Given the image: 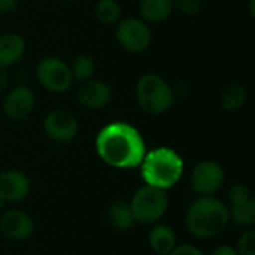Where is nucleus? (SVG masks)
Instances as JSON below:
<instances>
[{
  "mask_svg": "<svg viewBox=\"0 0 255 255\" xmlns=\"http://www.w3.org/2000/svg\"><path fill=\"white\" fill-rule=\"evenodd\" d=\"M94 146L99 158L114 169H136L146 154V143L140 131L124 121L106 124L97 133Z\"/></svg>",
  "mask_w": 255,
  "mask_h": 255,
  "instance_id": "obj_1",
  "label": "nucleus"
},
{
  "mask_svg": "<svg viewBox=\"0 0 255 255\" xmlns=\"http://www.w3.org/2000/svg\"><path fill=\"white\" fill-rule=\"evenodd\" d=\"M229 223L227 205L212 196L194 200L185 215L187 229L197 239L217 238L226 230Z\"/></svg>",
  "mask_w": 255,
  "mask_h": 255,
  "instance_id": "obj_2",
  "label": "nucleus"
},
{
  "mask_svg": "<svg viewBox=\"0 0 255 255\" xmlns=\"http://www.w3.org/2000/svg\"><path fill=\"white\" fill-rule=\"evenodd\" d=\"M139 167L145 185L167 191L181 181L184 173V160L175 149L160 146L146 151Z\"/></svg>",
  "mask_w": 255,
  "mask_h": 255,
  "instance_id": "obj_3",
  "label": "nucleus"
},
{
  "mask_svg": "<svg viewBox=\"0 0 255 255\" xmlns=\"http://www.w3.org/2000/svg\"><path fill=\"white\" fill-rule=\"evenodd\" d=\"M136 99L139 106L152 115L163 114L172 108L175 100L172 85L158 73H145L136 84Z\"/></svg>",
  "mask_w": 255,
  "mask_h": 255,
  "instance_id": "obj_4",
  "label": "nucleus"
},
{
  "mask_svg": "<svg viewBox=\"0 0 255 255\" xmlns=\"http://www.w3.org/2000/svg\"><path fill=\"white\" fill-rule=\"evenodd\" d=\"M130 206L136 223L155 224L167 212L169 197L166 190H160L151 185H143L134 193Z\"/></svg>",
  "mask_w": 255,
  "mask_h": 255,
  "instance_id": "obj_5",
  "label": "nucleus"
},
{
  "mask_svg": "<svg viewBox=\"0 0 255 255\" xmlns=\"http://www.w3.org/2000/svg\"><path fill=\"white\" fill-rule=\"evenodd\" d=\"M115 36L118 43L130 52H143L152 42V33L149 25L139 18H124L117 22Z\"/></svg>",
  "mask_w": 255,
  "mask_h": 255,
  "instance_id": "obj_6",
  "label": "nucleus"
},
{
  "mask_svg": "<svg viewBox=\"0 0 255 255\" xmlns=\"http://www.w3.org/2000/svg\"><path fill=\"white\" fill-rule=\"evenodd\" d=\"M36 76L42 87L52 93H64L73 84L69 64L58 57L42 58L36 66Z\"/></svg>",
  "mask_w": 255,
  "mask_h": 255,
  "instance_id": "obj_7",
  "label": "nucleus"
},
{
  "mask_svg": "<svg viewBox=\"0 0 255 255\" xmlns=\"http://www.w3.org/2000/svg\"><path fill=\"white\" fill-rule=\"evenodd\" d=\"M226 181V173L221 164L212 160H205L196 164L191 172L190 184L194 193L202 197L214 196L221 190Z\"/></svg>",
  "mask_w": 255,
  "mask_h": 255,
  "instance_id": "obj_8",
  "label": "nucleus"
},
{
  "mask_svg": "<svg viewBox=\"0 0 255 255\" xmlns=\"http://www.w3.org/2000/svg\"><path fill=\"white\" fill-rule=\"evenodd\" d=\"M43 128L52 140L67 143L78 134V120L66 109H52L45 117Z\"/></svg>",
  "mask_w": 255,
  "mask_h": 255,
  "instance_id": "obj_9",
  "label": "nucleus"
},
{
  "mask_svg": "<svg viewBox=\"0 0 255 255\" xmlns=\"http://www.w3.org/2000/svg\"><path fill=\"white\" fill-rule=\"evenodd\" d=\"M34 108V93L27 85L13 87L3 100V111L12 121H21L27 118Z\"/></svg>",
  "mask_w": 255,
  "mask_h": 255,
  "instance_id": "obj_10",
  "label": "nucleus"
},
{
  "mask_svg": "<svg viewBox=\"0 0 255 255\" xmlns=\"http://www.w3.org/2000/svg\"><path fill=\"white\" fill-rule=\"evenodd\" d=\"M0 232L10 241H25L33 235L34 224L27 214L10 209L0 218Z\"/></svg>",
  "mask_w": 255,
  "mask_h": 255,
  "instance_id": "obj_11",
  "label": "nucleus"
},
{
  "mask_svg": "<svg viewBox=\"0 0 255 255\" xmlns=\"http://www.w3.org/2000/svg\"><path fill=\"white\" fill-rule=\"evenodd\" d=\"M30 193V179L19 170L0 173V197L6 202H22Z\"/></svg>",
  "mask_w": 255,
  "mask_h": 255,
  "instance_id": "obj_12",
  "label": "nucleus"
},
{
  "mask_svg": "<svg viewBox=\"0 0 255 255\" xmlns=\"http://www.w3.org/2000/svg\"><path fill=\"white\" fill-rule=\"evenodd\" d=\"M112 99V88L108 82L88 79L78 88V100L87 109H100Z\"/></svg>",
  "mask_w": 255,
  "mask_h": 255,
  "instance_id": "obj_13",
  "label": "nucleus"
},
{
  "mask_svg": "<svg viewBox=\"0 0 255 255\" xmlns=\"http://www.w3.org/2000/svg\"><path fill=\"white\" fill-rule=\"evenodd\" d=\"M25 51L24 39L16 33L0 34V67L6 69L21 60Z\"/></svg>",
  "mask_w": 255,
  "mask_h": 255,
  "instance_id": "obj_14",
  "label": "nucleus"
},
{
  "mask_svg": "<svg viewBox=\"0 0 255 255\" xmlns=\"http://www.w3.org/2000/svg\"><path fill=\"white\" fill-rule=\"evenodd\" d=\"M108 221L114 229L120 232L130 230L136 223L130 202H126V200L112 202L108 208Z\"/></svg>",
  "mask_w": 255,
  "mask_h": 255,
  "instance_id": "obj_15",
  "label": "nucleus"
},
{
  "mask_svg": "<svg viewBox=\"0 0 255 255\" xmlns=\"http://www.w3.org/2000/svg\"><path fill=\"white\" fill-rule=\"evenodd\" d=\"M175 10V0H142L140 13L145 22H163Z\"/></svg>",
  "mask_w": 255,
  "mask_h": 255,
  "instance_id": "obj_16",
  "label": "nucleus"
},
{
  "mask_svg": "<svg viewBox=\"0 0 255 255\" xmlns=\"http://www.w3.org/2000/svg\"><path fill=\"white\" fill-rule=\"evenodd\" d=\"M149 245L158 255H167L176 247V235L172 227L166 224H157L149 232Z\"/></svg>",
  "mask_w": 255,
  "mask_h": 255,
  "instance_id": "obj_17",
  "label": "nucleus"
},
{
  "mask_svg": "<svg viewBox=\"0 0 255 255\" xmlns=\"http://www.w3.org/2000/svg\"><path fill=\"white\" fill-rule=\"evenodd\" d=\"M247 102V90L239 82H230L224 87L221 93V106L229 111L235 112L241 109Z\"/></svg>",
  "mask_w": 255,
  "mask_h": 255,
  "instance_id": "obj_18",
  "label": "nucleus"
},
{
  "mask_svg": "<svg viewBox=\"0 0 255 255\" xmlns=\"http://www.w3.org/2000/svg\"><path fill=\"white\" fill-rule=\"evenodd\" d=\"M229 208V217L230 221H233L236 226L241 227H253L255 223V202L254 199H250L242 203L230 205Z\"/></svg>",
  "mask_w": 255,
  "mask_h": 255,
  "instance_id": "obj_19",
  "label": "nucleus"
},
{
  "mask_svg": "<svg viewBox=\"0 0 255 255\" xmlns=\"http://www.w3.org/2000/svg\"><path fill=\"white\" fill-rule=\"evenodd\" d=\"M96 18L106 24H117L121 18V6L117 0H99L94 7Z\"/></svg>",
  "mask_w": 255,
  "mask_h": 255,
  "instance_id": "obj_20",
  "label": "nucleus"
},
{
  "mask_svg": "<svg viewBox=\"0 0 255 255\" xmlns=\"http://www.w3.org/2000/svg\"><path fill=\"white\" fill-rule=\"evenodd\" d=\"M69 67H70L73 81H79V82H85V81L91 79V76L96 70V64H94L93 58L88 55L76 57Z\"/></svg>",
  "mask_w": 255,
  "mask_h": 255,
  "instance_id": "obj_21",
  "label": "nucleus"
},
{
  "mask_svg": "<svg viewBox=\"0 0 255 255\" xmlns=\"http://www.w3.org/2000/svg\"><path fill=\"white\" fill-rule=\"evenodd\" d=\"M236 253L238 255H255V232L254 230H247L242 233L238 239L236 245Z\"/></svg>",
  "mask_w": 255,
  "mask_h": 255,
  "instance_id": "obj_22",
  "label": "nucleus"
},
{
  "mask_svg": "<svg viewBox=\"0 0 255 255\" xmlns=\"http://www.w3.org/2000/svg\"><path fill=\"white\" fill-rule=\"evenodd\" d=\"M253 199V194L250 191V188L244 184H235L230 187L229 190V202L230 205H236V203H242Z\"/></svg>",
  "mask_w": 255,
  "mask_h": 255,
  "instance_id": "obj_23",
  "label": "nucleus"
},
{
  "mask_svg": "<svg viewBox=\"0 0 255 255\" xmlns=\"http://www.w3.org/2000/svg\"><path fill=\"white\" fill-rule=\"evenodd\" d=\"M202 6V0H175V9L184 15H196L200 12Z\"/></svg>",
  "mask_w": 255,
  "mask_h": 255,
  "instance_id": "obj_24",
  "label": "nucleus"
},
{
  "mask_svg": "<svg viewBox=\"0 0 255 255\" xmlns=\"http://www.w3.org/2000/svg\"><path fill=\"white\" fill-rule=\"evenodd\" d=\"M167 255H205L197 247L191 244H184V245H176Z\"/></svg>",
  "mask_w": 255,
  "mask_h": 255,
  "instance_id": "obj_25",
  "label": "nucleus"
},
{
  "mask_svg": "<svg viewBox=\"0 0 255 255\" xmlns=\"http://www.w3.org/2000/svg\"><path fill=\"white\" fill-rule=\"evenodd\" d=\"M18 0H0V13H10L16 9Z\"/></svg>",
  "mask_w": 255,
  "mask_h": 255,
  "instance_id": "obj_26",
  "label": "nucleus"
},
{
  "mask_svg": "<svg viewBox=\"0 0 255 255\" xmlns=\"http://www.w3.org/2000/svg\"><path fill=\"white\" fill-rule=\"evenodd\" d=\"M209 255H238V253L236 248H233L232 245H220Z\"/></svg>",
  "mask_w": 255,
  "mask_h": 255,
  "instance_id": "obj_27",
  "label": "nucleus"
},
{
  "mask_svg": "<svg viewBox=\"0 0 255 255\" xmlns=\"http://www.w3.org/2000/svg\"><path fill=\"white\" fill-rule=\"evenodd\" d=\"M7 84H9V78H7V73L4 69L0 67V94L7 88Z\"/></svg>",
  "mask_w": 255,
  "mask_h": 255,
  "instance_id": "obj_28",
  "label": "nucleus"
},
{
  "mask_svg": "<svg viewBox=\"0 0 255 255\" xmlns=\"http://www.w3.org/2000/svg\"><path fill=\"white\" fill-rule=\"evenodd\" d=\"M254 3L255 0H250V15L254 16Z\"/></svg>",
  "mask_w": 255,
  "mask_h": 255,
  "instance_id": "obj_29",
  "label": "nucleus"
},
{
  "mask_svg": "<svg viewBox=\"0 0 255 255\" xmlns=\"http://www.w3.org/2000/svg\"><path fill=\"white\" fill-rule=\"evenodd\" d=\"M3 206H4V200L0 197V209H3Z\"/></svg>",
  "mask_w": 255,
  "mask_h": 255,
  "instance_id": "obj_30",
  "label": "nucleus"
},
{
  "mask_svg": "<svg viewBox=\"0 0 255 255\" xmlns=\"http://www.w3.org/2000/svg\"><path fill=\"white\" fill-rule=\"evenodd\" d=\"M67 1H73V0H67Z\"/></svg>",
  "mask_w": 255,
  "mask_h": 255,
  "instance_id": "obj_31",
  "label": "nucleus"
}]
</instances>
